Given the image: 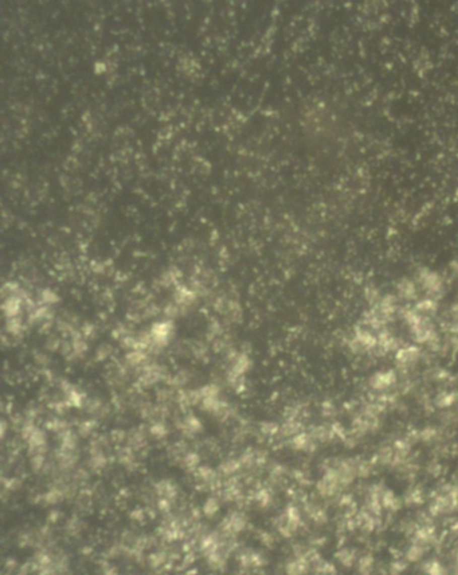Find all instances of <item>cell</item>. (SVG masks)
<instances>
[{
  "mask_svg": "<svg viewBox=\"0 0 458 575\" xmlns=\"http://www.w3.org/2000/svg\"><path fill=\"white\" fill-rule=\"evenodd\" d=\"M336 560L342 564L343 567H352L358 562L356 551L351 547H343L336 552Z\"/></svg>",
  "mask_w": 458,
  "mask_h": 575,
  "instance_id": "6da1fadb",
  "label": "cell"
},
{
  "mask_svg": "<svg viewBox=\"0 0 458 575\" xmlns=\"http://www.w3.org/2000/svg\"><path fill=\"white\" fill-rule=\"evenodd\" d=\"M309 570V562L305 558H296L286 564V572L289 575H305Z\"/></svg>",
  "mask_w": 458,
  "mask_h": 575,
  "instance_id": "7a4b0ae2",
  "label": "cell"
},
{
  "mask_svg": "<svg viewBox=\"0 0 458 575\" xmlns=\"http://www.w3.org/2000/svg\"><path fill=\"white\" fill-rule=\"evenodd\" d=\"M418 358H419V351L414 347L402 348V350L398 352V356H397L399 364H402V366H411V364L417 362Z\"/></svg>",
  "mask_w": 458,
  "mask_h": 575,
  "instance_id": "3957f363",
  "label": "cell"
},
{
  "mask_svg": "<svg viewBox=\"0 0 458 575\" xmlns=\"http://www.w3.org/2000/svg\"><path fill=\"white\" fill-rule=\"evenodd\" d=\"M426 550L427 546L415 542V543L406 551V555H405L406 556V560L407 562H410V563H417V562H419V560L425 556Z\"/></svg>",
  "mask_w": 458,
  "mask_h": 575,
  "instance_id": "277c9868",
  "label": "cell"
},
{
  "mask_svg": "<svg viewBox=\"0 0 458 575\" xmlns=\"http://www.w3.org/2000/svg\"><path fill=\"white\" fill-rule=\"evenodd\" d=\"M395 382V375L394 372H380L376 374L372 379V386L375 388H386L390 387L391 384Z\"/></svg>",
  "mask_w": 458,
  "mask_h": 575,
  "instance_id": "5b68a950",
  "label": "cell"
},
{
  "mask_svg": "<svg viewBox=\"0 0 458 575\" xmlns=\"http://www.w3.org/2000/svg\"><path fill=\"white\" fill-rule=\"evenodd\" d=\"M374 564V556L370 555V554L360 556L358 559V572L360 575H370L372 572Z\"/></svg>",
  "mask_w": 458,
  "mask_h": 575,
  "instance_id": "8992f818",
  "label": "cell"
},
{
  "mask_svg": "<svg viewBox=\"0 0 458 575\" xmlns=\"http://www.w3.org/2000/svg\"><path fill=\"white\" fill-rule=\"evenodd\" d=\"M423 570H425V572H426L427 575H446V568H445V566H443L441 562H438V560L435 559L427 562V563L425 564Z\"/></svg>",
  "mask_w": 458,
  "mask_h": 575,
  "instance_id": "52a82bcc",
  "label": "cell"
},
{
  "mask_svg": "<svg viewBox=\"0 0 458 575\" xmlns=\"http://www.w3.org/2000/svg\"><path fill=\"white\" fill-rule=\"evenodd\" d=\"M422 500H423V493L421 489H418V488L411 489L406 496V501L410 504H419L422 503Z\"/></svg>",
  "mask_w": 458,
  "mask_h": 575,
  "instance_id": "ba28073f",
  "label": "cell"
},
{
  "mask_svg": "<svg viewBox=\"0 0 458 575\" xmlns=\"http://www.w3.org/2000/svg\"><path fill=\"white\" fill-rule=\"evenodd\" d=\"M405 568H406V562L403 560H395L391 563V572L394 575H399L405 571Z\"/></svg>",
  "mask_w": 458,
  "mask_h": 575,
  "instance_id": "9c48e42d",
  "label": "cell"
}]
</instances>
